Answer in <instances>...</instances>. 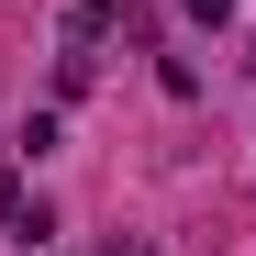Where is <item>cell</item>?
<instances>
[{
	"label": "cell",
	"mask_w": 256,
	"mask_h": 256,
	"mask_svg": "<svg viewBox=\"0 0 256 256\" xmlns=\"http://www.w3.org/2000/svg\"><path fill=\"white\" fill-rule=\"evenodd\" d=\"M100 22H112V0H67V34H78V45H90Z\"/></svg>",
	"instance_id": "cell-1"
},
{
	"label": "cell",
	"mask_w": 256,
	"mask_h": 256,
	"mask_svg": "<svg viewBox=\"0 0 256 256\" xmlns=\"http://www.w3.org/2000/svg\"><path fill=\"white\" fill-rule=\"evenodd\" d=\"M0 223H22V178H12V167H0Z\"/></svg>",
	"instance_id": "cell-2"
},
{
	"label": "cell",
	"mask_w": 256,
	"mask_h": 256,
	"mask_svg": "<svg viewBox=\"0 0 256 256\" xmlns=\"http://www.w3.org/2000/svg\"><path fill=\"white\" fill-rule=\"evenodd\" d=\"M190 12H200V22H234V0H190Z\"/></svg>",
	"instance_id": "cell-3"
},
{
	"label": "cell",
	"mask_w": 256,
	"mask_h": 256,
	"mask_svg": "<svg viewBox=\"0 0 256 256\" xmlns=\"http://www.w3.org/2000/svg\"><path fill=\"white\" fill-rule=\"evenodd\" d=\"M112 256H145V245H112Z\"/></svg>",
	"instance_id": "cell-4"
}]
</instances>
